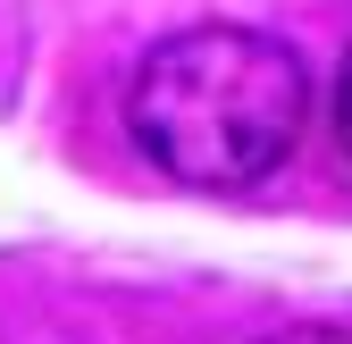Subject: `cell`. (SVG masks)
I'll return each instance as SVG.
<instances>
[{
  "instance_id": "cell-2",
  "label": "cell",
  "mask_w": 352,
  "mask_h": 344,
  "mask_svg": "<svg viewBox=\"0 0 352 344\" xmlns=\"http://www.w3.org/2000/svg\"><path fill=\"white\" fill-rule=\"evenodd\" d=\"M336 135H344V151H352V51H344V67H336Z\"/></svg>"
},
{
  "instance_id": "cell-1",
  "label": "cell",
  "mask_w": 352,
  "mask_h": 344,
  "mask_svg": "<svg viewBox=\"0 0 352 344\" xmlns=\"http://www.w3.org/2000/svg\"><path fill=\"white\" fill-rule=\"evenodd\" d=\"M311 126V67L277 34L185 25L143 51L126 84V135L168 185L235 193L294 160Z\"/></svg>"
},
{
  "instance_id": "cell-3",
  "label": "cell",
  "mask_w": 352,
  "mask_h": 344,
  "mask_svg": "<svg viewBox=\"0 0 352 344\" xmlns=\"http://www.w3.org/2000/svg\"><path fill=\"white\" fill-rule=\"evenodd\" d=\"M260 344H352L344 327H277V336H260Z\"/></svg>"
}]
</instances>
